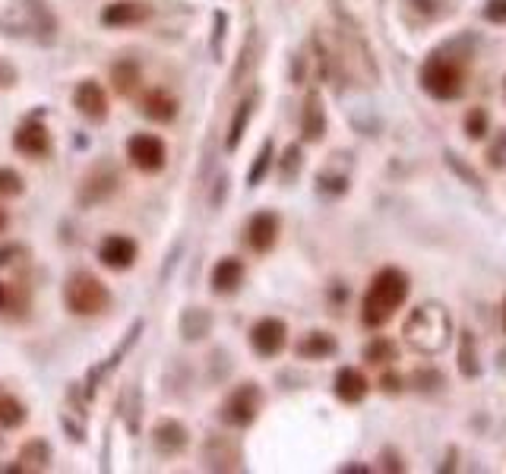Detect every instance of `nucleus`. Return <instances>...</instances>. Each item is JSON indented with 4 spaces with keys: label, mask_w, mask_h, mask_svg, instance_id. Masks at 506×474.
Listing matches in <instances>:
<instances>
[{
    "label": "nucleus",
    "mask_w": 506,
    "mask_h": 474,
    "mask_svg": "<svg viewBox=\"0 0 506 474\" xmlns=\"http://www.w3.org/2000/svg\"><path fill=\"white\" fill-rule=\"evenodd\" d=\"M7 225H10V215H7V209H0V234L7 231Z\"/></svg>",
    "instance_id": "nucleus-37"
},
{
    "label": "nucleus",
    "mask_w": 506,
    "mask_h": 474,
    "mask_svg": "<svg viewBox=\"0 0 506 474\" xmlns=\"http://www.w3.org/2000/svg\"><path fill=\"white\" fill-rule=\"evenodd\" d=\"M484 20L493 22V26H506V0H487Z\"/></svg>",
    "instance_id": "nucleus-29"
},
{
    "label": "nucleus",
    "mask_w": 506,
    "mask_h": 474,
    "mask_svg": "<svg viewBox=\"0 0 506 474\" xmlns=\"http://www.w3.org/2000/svg\"><path fill=\"white\" fill-rule=\"evenodd\" d=\"M336 348L339 345H336V339L329 332H310L298 341V358H304V361H323V358L336 354Z\"/></svg>",
    "instance_id": "nucleus-19"
},
{
    "label": "nucleus",
    "mask_w": 506,
    "mask_h": 474,
    "mask_svg": "<svg viewBox=\"0 0 506 474\" xmlns=\"http://www.w3.org/2000/svg\"><path fill=\"white\" fill-rule=\"evenodd\" d=\"M22 421H26V408H22L20 399H13V395H0V427H22Z\"/></svg>",
    "instance_id": "nucleus-24"
},
{
    "label": "nucleus",
    "mask_w": 506,
    "mask_h": 474,
    "mask_svg": "<svg viewBox=\"0 0 506 474\" xmlns=\"http://www.w3.org/2000/svg\"><path fill=\"white\" fill-rule=\"evenodd\" d=\"M240 285H244V263L234 260V256H225V260L215 263V269H213L215 294H234Z\"/></svg>",
    "instance_id": "nucleus-17"
},
{
    "label": "nucleus",
    "mask_w": 506,
    "mask_h": 474,
    "mask_svg": "<svg viewBox=\"0 0 506 474\" xmlns=\"http://www.w3.org/2000/svg\"><path fill=\"white\" fill-rule=\"evenodd\" d=\"M253 95L250 99H244L238 105V111H234V117H231V127H228V140H225V146H228V152H234V149L240 146V140H244V130H247V124H250V114H253Z\"/></svg>",
    "instance_id": "nucleus-23"
},
{
    "label": "nucleus",
    "mask_w": 506,
    "mask_h": 474,
    "mask_svg": "<svg viewBox=\"0 0 506 474\" xmlns=\"http://www.w3.org/2000/svg\"><path fill=\"white\" fill-rule=\"evenodd\" d=\"M126 159H130V165H134L136 171L159 174L168 161V146H165V140L155 134H136L126 142Z\"/></svg>",
    "instance_id": "nucleus-6"
},
{
    "label": "nucleus",
    "mask_w": 506,
    "mask_h": 474,
    "mask_svg": "<svg viewBox=\"0 0 506 474\" xmlns=\"http://www.w3.org/2000/svg\"><path fill=\"white\" fill-rule=\"evenodd\" d=\"M285 345H288V326L279 316H263V320L250 329V348L260 354V358H275Z\"/></svg>",
    "instance_id": "nucleus-7"
},
{
    "label": "nucleus",
    "mask_w": 506,
    "mask_h": 474,
    "mask_svg": "<svg viewBox=\"0 0 506 474\" xmlns=\"http://www.w3.org/2000/svg\"><path fill=\"white\" fill-rule=\"evenodd\" d=\"M402 335H406V345L418 354H440L447 351L449 341H453V316L443 304L431 301L421 304L408 314L406 326H402Z\"/></svg>",
    "instance_id": "nucleus-2"
},
{
    "label": "nucleus",
    "mask_w": 506,
    "mask_h": 474,
    "mask_svg": "<svg viewBox=\"0 0 506 474\" xmlns=\"http://www.w3.org/2000/svg\"><path fill=\"white\" fill-rule=\"evenodd\" d=\"M153 440H155V449L159 452H165V455H178L180 449L187 446V430L180 427L178 421H159L155 424V430H153Z\"/></svg>",
    "instance_id": "nucleus-18"
},
{
    "label": "nucleus",
    "mask_w": 506,
    "mask_h": 474,
    "mask_svg": "<svg viewBox=\"0 0 506 474\" xmlns=\"http://www.w3.org/2000/svg\"><path fill=\"white\" fill-rule=\"evenodd\" d=\"M380 386H383V392H389V395L399 392V389H402V376L399 374H383V376H380Z\"/></svg>",
    "instance_id": "nucleus-34"
},
{
    "label": "nucleus",
    "mask_w": 506,
    "mask_h": 474,
    "mask_svg": "<svg viewBox=\"0 0 506 474\" xmlns=\"http://www.w3.org/2000/svg\"><path fill=\"white\" fill-rule=\"evenodd\" d=\"M74 108L92 124H101L108 117V95L95 80H83L74 92Z\"/></svg>",
    "instance_id": "nucleus-10"
},
{
    "label": "nucleus",
    "mask_w": 506,
    "mask_h": 474,
    "mask_svg": "<svg viewBox=\"0 0 506 474\" xmlns=\"http://www.w3.org/2000/svg\"><path fill=\"white\" fill-rule=\"evenodd\" d=\"M13 307V288L7 281H0V314H7Z\"/></svg>",
    "instance_id": "nucleus-35"
},
{
    "label": "nucleus",
    "mask_w": 506,
    "mask_h": 474,
    "mask_svg": "<svg viewBox=\"0 0 506 474\" xmlns=\"http://www.w3.org/2000/svg\"><path fill=\"white\" fill-rule=\"evenodd\" d=\"M459 370L475 380L481 374V364H478V354H475V335L472 332H462V348H459Z\"/></svg>",
    "instance_id": "nucleus-26"
},
{
    "label": "nucleus",
    "mask_w": 506,
    "mask_h": 474,
    "mask_svg": "<svg viewBox=\"0 0 506 474\" xmlns=\"http://www.w3.org/2000/svg\"><path fill=\"white\" fill-rule=\"evenodd\" d=\"M503 152H506V130H500L497 142H493L491 152H487V159H491V168H493V171H500V168L506 165V161H503Z\"/></svg>",
    "instance_id": "nucleus-30"
},
{
    "label": "nucleus",
    "mask_w": 506,
    "mask_h": 474,
    "mask_svg": "<svg viewBox=\"0 0 506 474\" xmlns=\"http://www.w3.org/2000/svg\"><path fill=\"white\" fill-rule=\"evenodd\" d=\"M136 254H140V247H136V241L134 237H126V234H108L99 247L101 266L114 269V272H124V269L134 266Z\"/></svg>",
    "instance_id": "nucleus-8"
},
{
    "label": "nucleus",
    "mask_w": 506,
    "mask_h": 474,
    "mask_svg": "<svg viewBox=\"0 0 506 474\" xmlns=\"http://www.w3.org/2000/svg\"><path fill=\"white\" fill-rule=\"evenodd\" d=\"M140 80H143V73L136 61H120L111 67V82H114V89H118V95H134Z\"/></svg>",
    "instance_id": "nucleus-20"
},
{
    "label": "nucleus",
    "mask_w": 506,
    "mask_h": 474,
    "mask_svg": "<svg viewBox=\"0 0 506 474\" xmlns=\"http://www.w3.org/2000/svg\"><path fill=\"white\" fill-rule=\"evenodd\" d=\"M22 190H26L22 174L13 168H0V196H20Z\"/></svg>",
    "instance_id": "nucleus-28"
},
{
    "label": "nucleus",
    "mask_w": 506,
    "mask_h": 474,
    "mask_svg": "<svg viewBox=\"0 0 506 474\" xmlns=\"http://www.w3.org/2000/svg\"><path fill=\"white\" fill-rule=\"evenodd\" d=\"M118 184H120L118 171L108 168V165H99L86 174V181H83V190H80V200L83 203H101L118 190Z\"/></svg>",
    "instance_id": "nucleus-13"
},
{
    "label": "nucleus",
    "mask_w": 506,
    "mask_h": 474,
    "mask_svg": "<svg viewBox=\"0 0 506 474\" xmlns=\"http://www.w3.org/2000/svg\"><path fill=\"white\" fill-rule=\"evenodd\" d=\"M153 16V7L143 4V0H114L101 10V22L108 29H130V26H143V22Z\"/></svg>",
    "instance_id": "nucleus-9"
},
{
    "label": "nucleus",
    "mask_w": 506,
    "mask_h": 474,
    "mask_svg": "<svg viewBox=\"0 0 506 474\" xmlns=\"http://www.w3.org/2000/svg\"><path fill=\"white\" fill-rule=\"evenodd\" d=\"M260 401H263V395H260V389H257V383H244V386H238L222 401V408H219L222 421L231 424V427H250V424L257 421V414H260Z\"/></svg>",
    "instance_id": "nucleus-5"
},
{
    "label": "nucleus",
    "mask_w": 506,
    "mask_h": 474,
    "mask_svg": "<svg viewBox=\"0 0 506 474\" xmlns=\"http://www.w3.org/2000/svg\"><path fill=\"white\" fill-rule=\"evenodd\" d=\"M503 95H506V86H503Z\"/></svg>",
    "instance_id": "nucleus-39"
},
{
    "label": "nucleus",
    "mask_w": 506,
    "mask_h": 474,
    "mask_svg": "<svg viewBox=\"0 0 506 474\" xmlns=\"http://www.w3.org/2000/svg\"><path fill=\"white\" fill-rule=\"evenodd\" d=\"M273 155H275L273 140L263 142L260 152H257V161H253V168H250V174H247V184H250V187H260V181L269 174V168H273Z\"/></svg>",
    "instance_id": "nucleus-25"
},
{
    "label": "nucleus",
    "mask_w": 506,
    "mask_h": 474,
    "mask_svg": "<svg viewBox=\"0 0 506 474\" xmlns=\"http://www.w3.org/2000/svg\"><path fill=\"white\" fill-rule=\"evenodd\" d=\"M20 254H22V250L16 247V244H7V247H0V266H7V263L16 260Z\"/></svg>",
    "instance_id": "nucleus-36"
},
{
    "label": "nucleus",
    "mask_w": 506,
    "mask_h": 474,
    "mask_svg": "<svg viewBox=\"0 0 506 474\" xmlns=\"http://www.w3.org/2000/svg\"><path fill=\"white\" fill-rule=\"evenodd\" d=\"M16 80H20V76H16V70L10 67V64L4 61V57H0V89H10Z\"/></svg>",
    "instance_id": "nucleus-33"
},
{
    "label": "nucleus",
    "mask_w": 506,
    "mask_h": 474,
    "mask_svg": "<svg viewBox=\"0 0 506 474\" xmlns=\"http://www.w3.org/2000/svg\"><path fill=\"white\" fill-rule=\"evenodd\" d=\"M487 130H491V114H487L484 108H472V111L466 114V136L472 142H481L487 136Z\"/></svg>",
    "instance_id": "nucleus-27"
},
{
    "label": "nucleus",
    "mask_w": 506,
    "mask_h": 474,
    "mask_svg": "<svg viewBox=\"0 0 506 474\" xmlns=\"http://www.w3.org/2000/svg\"><path fill=\"white\" fill-rule=\"evenodd\" d=\"M364 361L373 364V367H389L393 361H399V348H396V341L377 335V339L364 348Z\"/></svg>",
    "instance_id": "nucleus-22"
},
{
    "label": "nucleus",
    "mask_w": 506,
    "mask_h": 474,
    "mask_svg": "<svg viewBox=\"0 0 506 474\" xmlns=\"http://www.w3.org/2000/svg\"><path fill=\"white\" fill-rule=\"evenodd\" d=\"M418 82L431 99L456 101L466 92V67H462L456 57H447V54H431V57L421 64Z\"/></svg>",
    "instance_id": "nucleus-3"
},
{
    "label": "nucleus",
    "mask_w": 506,
    "mask_h": 474,
    "mask_svg": "<svg viewBox=\"0 0 506 474\" xmlns=\"http://www.w3.org/2000/svg\"><path fill=\"white\" fill-rule=\"evenodd\" d=\"M20 461L22 465H16L13 471H41V468H48V461H51V446L41 440L26 443L20 452Z\"/></svg>",
    "instance_id": "nucleus-21"
},
{
    "label": "nucleus",
    "mask_w": 506,
    "mask_h": 474,
    "mask_svg": "<svg viewBox=\"0 0 506 474\" xmlns=\"http://www.w3.org/2000/svg\"><path fill=\"white\" fill-rule=\"evenodd\" d=\"M447 159H449V168H453V171H459V174H462V177H466V181H468V184H472V187H481V181H478V177H475V171H472V168H468V165H462V161H459V159H456V155H453V152H449V155H447Z\"/></svg>",
    "instance_id": "nucleus-32"
},
{
    "label": "nucleus",
    "mask_w": 506,
    "mask_h": 474,
    "mask_svg": "<svg viewBox=\"0 0 506 474\" xmlns=\"http://www.w3.org/2000/svg\"><path fill=\"white\" fill-rule=\"evenodd\" d=\"M298 168H301V149L298 146H288L285 149V161H282V177L288 181V177H292Z\"/></svg>",
    "instance_id": "nucleus-31"
},
{
    "label": "nucleus",
    "mask_w": 506,
    "mask_h": 474,
    "mask_svg": "<svg viewBox=\"0 0 506 474\" xmlns=\"http://www.w3.org/2000/svg\"><path fill=\"white\" fill-rule=\"evenodd\" d=\"M279 241V215L275 212H257L247 221V244L257 254H269Z\"/></svg>",
    "instance_id": "nucleus-12"
},
{
    "label": "nucleus",
    "mask_w": 506,
    "mask_h": 474,
    "mask_svg": "<svg viewBox=\"0 0 506 474\" xmlns=\"http://www.w3.org/2000/svg\"><path fill=\"white\" fill-rule=\"evenodd\" d=\"M13 149L26 159H45L51 152V134L41 121H29L13 134Z\"/></svg>",
    "instance_id": "nucleus-11"
},
{
    "label": "nucleus",
    "mask_w": 506,
    "mask_h": 474,
    "mask_svg": "<svg viewBox=\"0 0 506 474\" xmlns=\"http://www.w3.org/2000/svg\"><path fill=\"white\" fill-rule=\"evenodd\" d=\"M336 399L345 401V405H358V401L367 399V392H371V383H367V376L361 374V370L354 367H342L339 374H336Z\"/></svg>",
    "instance_id": "nucleus-14"
},
{
    "label": "nucleus",
    "mask_w": 506,
    "mask_h": 474,
    "mask_svg": "<svg viewBox=\"0 0 506 474\" xmlns=\"http://www.w3.org/2000/svg\"><path fill=\"white\" fill-rule=\"evenodd\" d=\"M64 304L76 316H99L111 307V291L92 272H74L64 288Z\"/></svg>",
    "instance_id": "nucleus-4"
},
{
    "label": "nucleus",
    "mask_w": 506,
    "mask_h": 474,
    "mask_svg": "<svg viewBox=\"0 0 506 474\" xmlns=\"http://www.w3.org/2000/svg\"><path fill=\"white\" fill-rule=\"evenodd\" d=\"M408 291H412V281L402 269H380L367 285L364 301H361V323L367 329H383L396 316V310L408 301Z\"/></svg>",
    "instance_id": "nucleus-1"
},
{
    "label": "nucleus",
    "mask_w": 506,
    "mask_h": 474,
    "mask_svg": "<svg viewBox=\"0 0 506 474\" xmlns=\"http://www.w3.org/2000/svg\"><path fill=\"white\" fill-rule=\"evenodd\" d=\"M500 320H503V332H506V297H503V314H500Z\"/></svg>",
    "instance_id": "nucleus-38"
},
{
    "label": "nucleus",
    "mask_w": 506,
    "mask_h": 474,
    "mask_svg": "<svg viewBox=\"0 0 506 474\" xmlns=\"http://www.w3.org/2000/svg\"><path fill=\"white\" fill-rule=\"evenodd\" d=\"M140 111L155 124H171L178 117V99L165 89H149L140 101Z\"/></svg>",
    "instance_id": "nucleus-15"
},
{
    "label": "nucleus",
    "mask_w": 506,
    "mask_h": 474,
    "mask_svg": "<svg viewBox=\"0 0 506 474\" xmlns=\"http://www.w3.org/2000/svg\"><path fill=\"white\" fill-rule=\"evenodd\" d=\"M301 134L307 142H320L327 134V111H323V101L317 92L307 95L304 101V114H301Z\"/></svg>",
    "instance_id": "nucleus-16"
}]
</instances>
